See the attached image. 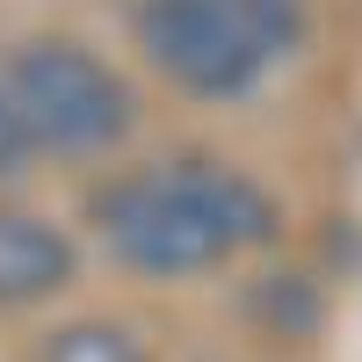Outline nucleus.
Wrapping results in <instances>:
<instances>
[{
  "label": "nucleus",
  "mask_w": 362,
  "mask_h": 362,
  "mask_svg": "<svg viewBox=\"0 0 362 362\" xmlns=\"http://www.w3.org/2000/svg\"><path fill=\"white\" fill-rule=\"evenodd\" d=\"M276 210L247 174L210 167V160H167L102 196V232L145 276H189L239 247L268 239Z\"/></svg>",
  "instance_id": "nucleus-1"
},
{
  "label": "nucleus",
  "mask_w": 362,
  "mask_h": 362,
  "mask_svg": "<svg viewBox=\"0 0 362 362\" xmlns=\"http://www.w3.org/2000/svg\"><path fill=\"white\" fill-rule=\"evenodd\" d=\"M153 66L196 95H239L297 44V0H145Z\"/></svg>",
  "instance_id": "nucleus-2"
},
{
  "label": "nucleus",
  "mask_w": 362,
  "mask_h": 362,
  "mask_svg": "<svg viewBox=\"0 0 362 362\" xmlns=\"http://www.w3.org/2000/svg\"><path fill=\"white\" fill-rule=\"evenodd\" d=\"M0 95H8L15 124L29 138V153L51 145V153H87V145H109L124 131V87L102 58H87L80 44H29L8 73H0Z\"/></svg>",
  "instance_id": "nucleus-3"
},
{
  "label": "nucleus",
  "mask_w": 362,
  "mask_h": 362,
  "mask_svg": "<svg viewBox=\"0 0 362 362\" xmlns=\"http://www.w3.org/2000/svg\"><path fill=\"white\" fill-rule=\"evenodd\" d=\"M66 276H73L66 239L37 218H22V210H0V305H37Z\"/></svg>",
  "instance_id": "nucleus-4"
},
{
  "label": "nucleus",
  "mask_w": 362,
  "mask_h": 362,
  "mask_svg": "<svg viewBox=\"0 0 362 362\" xmlns=\"http://www.w3.org/2000/svg\"><path fill=\"white\" fill-rule=\"evenodd\" d=\"M44 362H145L131 334H116V326H73V334H58Z\"/></svg>",
  "instance_id": "nucleus-5"
},
{
  "label": "nucleus",
  "mask_w": 362,
  "mask_h": 362,
  "mask_svg": "<svg viewBox=\"0 0 362 362\" xmlns=\"http://www.w3.org/2000/svg\"><path fill=\"white\" fill-rule=\"evenodd\" d=\"M22 153H29V138H22V124H15L8 95H0V174H15V167H22Z\"/></svg>",
  "instance_id": "nucleus-6"
}]
</instances>
